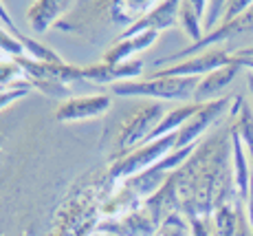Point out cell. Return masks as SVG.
I'll list each match as a JSON object with an SVG mask.
<instances>
[{"mask_svg": "<svg viewBox=\"0 0 253 236\" xmlns=\"http://www.w3.org/2000/svg\"><path fill=\"white\" fill-rule=\"evenodd\" d=\"M169 183L176 192L178 210H183L189 221L211 216L216 208L231 203L229 199L236 194L231 168V128L196 146L194 155L176 172H172Z\"/></svg>", "mask_w": 253, "mask_h": 236, "instance_id": "1", "label": "cell"}, {"mask_svg": "<svg viewBox=\"0 0 253 236\" xmlns=\"http://www.w3.org/2000/svg\"><path fill=\"white\" fill-rule=\"evenodd\" d=\"M201 77H145V80L119 82L110 86V93L119 97H143L152 102H181L194 100Z\"/></svg>", "mask_w": 253, "mask_h": 236, "instance_id": "2", "label": "cell"}, {"mask_svg": "<svg viewBox=\"0 0 253 236\" xmlns=\"http://www.w3.org/2000/svg\"><path fill=\"white\" fill-rule=\"evenodd\" d=\"M165 106L163 102H152L145 100L134 108L132 113L128 115V119L121 124L119 128V137H117V159H124L126 155L134 152L137 148L148 141V137L152 135V130L161 124V119L165 117Z\"/></svg>", "mask_w": 253, "mask_h": 236, "instance_id": "3", "label": "cell"}, {"mask_svg": "<svg viewBox=\"0 0 253 236\" xmlns=\"http://www.w3.org/2000/svg\"><path fill=\"white\" fill-rule=\"evenodd\" d=\"M176 141H178V132H174V135L161 137V139H157V141L143 144L134 152L126 155L124 159L113 161V166H110V179L128 181V179H132V177L141 175V172L150 170L161 159H165L169 152L176 150Z\"/></svg>", "mask_w": 253, "mask_h": 236, "instance_id": "4", "label": "cell"}, {"mask_svg": "<svg viewBox=\"0 0 253 236\" xmlns=\"http://www.w3.org/2000/svg\"><path fill=\"white\" fill-rule=\"evenodd\" d=\"M233 60H236L233 53L225 51V49H207L192 58H185L176 64L157 68L150 77H205L218 68L231 64Z\"/></svg>", "mask_w": 253, "mask_h": 236, "instance_id": "5", "label": "cell"}, {"mask_svg": "<svg viewBox=\"0 0 253 236\" xmlns=\"http://www.w3.org/2000/svg\"><path fill=\"white\" fill-rule=\"evenodd\" d=\"M233 100L236 95H229V97H220V100H213V102H207V104H201V108L196 111V115L178 130V141H176V150L178 148H187V146H196L198 139H201L205 132L220 119L225 113L231 111L233 106Z\"/></svg>", "mask_w": 253, "mask_h": 236, "instance_id": "6", "label": "cell"}, {"mask_svg": "<svg viewBox=\"0 0 253 236\" xmlns=\"http://www.w3.org/2000/svg\"><path fill=\"white\" fill-rule=\"evenodd\" d=\"M247 31H253V4H251V9L242 18H238V20H233V22H222L220 27L216 29V31H211L209 36H205L201 42L189 44V47L181 49L178 53H174V56H169V58H165V60H161L159 64L163 66V62H168L165 66L176 64V60L181 62V60H185V58H192V56H196V53H201V51L213 49L216 44L227 42V40H231L233 36H240V33H247Z\"/></svg>", "mask_w": 253, "mask_h": 236, "instance_id": "7", "label": "cell"}, {"mask_svg": "<svg viewBox=\"0 0 253 236\" xmlns=\"http://www.w3.org/2000/svg\"><path fill=\"white\" fill-rule=\"evenodd\" d=\"M113 106V95H90V97H71L55 108V119L62 124L86 121L101 117Z\"/></svg>", "mask_w": 253, "mask_h": 236, "instance_id": "8", "label": "cell"}, {"mask_svg": "<svg viewBox=\"0 0 253 236\" xmlns=\"http://www.w3.org/2000/svg\"><path fill=\"white\" fill-rule=\"evenodd\" d=\"M143 73V62L141 60H128L121 64H106L97 62L90 66H80V80H90L97 84H119V82H130Z\"/></svg>", "mask_w": 253, "mask_h": 236, "instance_id": "9", "label": "cell"}, {"mask_svg": "<svg viewBox=\"0 0 253 236\" xmlns=\"http://www.w3.org/2000/svg\"><path fill=\"white\" fill-rule=\"evenodd\" d=\"M178 11H181V2H178V0H163V2H157L148 16H143L141 20L134 22L132 27H128L119 38L139 36V33H145V31L161 33L169 27H176L178 24Z\"/></svg>", "mask_w": 253, "mask_h": 236, "instance_id": "10", "label": "cell"}, {"mask_svg": "<svg viewBox=\"0 0 253 236\" xmlns=\"http://www.w3.org/2000/svg\"><path fill=\"white\" fill-rule=\"evenodd\" d=\"M236 58V56H233ZM240 64H238L236 60L231 62V64L218 68V71L209 73V75L201 77V82H198L196 91H194V104H207V102H213V100H220V93L225 91L227 86L231 84L233 80H236V75L240 73Z\"/></svg>", "mask_w": 253, "mask_h": 236, "instance_id": "11", "label": "cell"}, {"mask_svg": "<svg viewBox=\"0 0 253 236\" xmlns=\"http://www.w3.org/2000/svg\"><path fill=\"white\" fill-rule=\"evenodd\" d=\"M75 2H66V0H38L27 9V20L29 27L36 33H46L62 13H66Z\"/></svg>", "mask_w": 253, "mask_h": 236, "instance_id": "12", "label": "cell"}, {"mask_svg": "<svg viewBox=\"0 0 253 236\" xmlns=\"http://www.w3.org/2000/svg\"><path fill=\"white\" fill-rule=\"evenodd\" d=\"M231 168H233V188H236L238 201H247V196H249V185L253 179V168H251L249 155H247L240 137L233 130H231Z\"/></svg>", "mask_w": 253, "mask_h": 236, "instance_id": "13", "label": "cell"}, {"mask_svg": "<svg viewBox=\"0 0 253 236\" xmlns=\"http://www.w3.org/2000/svg\"><path fill=\"white\" fill-rule=\"evenodd\" d=\"M159 38L157 31H145L139 36H130V38H119L108 51L104 53L106 64H121V62L132 60V56H137L139 51H145L148 47H152V42Z\"/></svg>", "mask_w": 253, "mask_h": 236, "instance_id": "14", "label": "cell"}, {"mask_svg": "<svg viewBox=\"0 0 253 236\" xmlns=\"http://www.w3.org/2000/svg\"><path fill=\"white\" fill-rule=\"evenodd\" d=\"M229 119H231V130L240 137L242 146H245L247 155H249L251 168H253V113L247 106V102L242 100V95H236L233 106L229 111Z\"/></svg>", "mask_w": 253, "mask_h": 236, "instance_id": "15", "label": "cell"}, {"mask_svg": "<svg viewBox=\"0 0 253 236\" xmlns=\"http://www.w3.org/2000/svg\"><path fill=\"white\" fill-rule=\"evenodd\" d=\"M207 11V2L205 0H183L181 2V11H178V24L187 38L192 40V44L201 42L205 38L203 33V18Z\"/></svg>", "mask_w": 253, "mask_h": 236, "instance_id": "16", "label": "cell"}, {"mask_svg": "<svg viewBox=\"0 0 253 236\" xmlns=\"http://www.w3.org/2000/svg\"><path fill=\"white\" fill-rule=\"evenodd\" d=\"M198 108H201V104H194V102H189V104H181V106L172 108V111H168V113H165V117L161 119V124H159L157 128L152 130V135L148 137V141H145V144H150V141H157V139H161V137H168V135H174V132H178L189 119H192L194 115H196Z\"/></svg>", "mask_w": 253, "mask_h": 236, "instance_id": "17", "label": "cell"}, {"mask_svg": "<svg viewBox=\"0 0 253 236\" xmlns=\"http://www.w3.org/2000/svg\"><path fill=\"white\" fill-rule=\"evenodd\" d=\"M238 214H240V208L233 205V201L213 210L211 225H213L216 236H236V232H238Z\"/></svg>", "mask_w": 253, "mask_h": 236, "instance_id": "18", "label": "cell"}, {"mask_svg": "<svg viewBox=\"0 0 253 236\" xmlns=\"http://www.w3.org/2000/svg\"><path fill=\"white\" fill-rule=\"evenodd\" d=\"M18 82H27L24 68L16 58H4L0 60V88H9Z\"/></svg>", "mask_w": 253, "mask_h": 236, "instance_id": "19", "label": "cell"}, {"mask_svg": "<svg viewBox=\"0 0 253 236\" xmlns=\"http://www.w3.org/2000/svg\"><path fill=\"white\" fill-rule=\"evenodd\" d=\"M225 9H227V2H222V0L207 2V11H205V18H203V33L205 36H209L211 31H216L220 27L222 18H225Z\"/></svg>", "mask_w": 253, "mask_h": 236, "instance_id": "20", "label": "cell"}, {"mask_svg": "<svg viewBox=\"0 0 253 236\" xmlns=\"http://www.w3.org/2000/svg\"><path fill=\"white\" fill-rule=\"evenodd\" d=\"M31 93V86L27 82H18V84L9 86V88H0V111H4L7 106H11L13 102L22 100L24 95Z\"/></svg>", "mask_w": 253, "mask_h": 236, "instance_id": "21", "label": "cell"}, {"mask_svg": "<svg viewBox=\"0 0 253 236\" xmlns=\"http://www.w3.org/2000/svg\"><path fill=\"white\" fill-rule=\"evenodd\" d=\"M185 230H187L185 221L178 214H172L169 219H165V223L159 228V232L154 236H185Z\"/></svg>", "mask_w": 253, "mask_h": 236, "instance_id": "22", "label": "cell"}, {"mask_svg": "<svg viewBox=\"0 0 253 236\" xmlns=\"http://www.w3.org/2000/svg\"><path fill=\"white\" fill-rule=\"evenodd\" d=\"M251 4H253V0H229V2H227L222 22H233V20H238V18H242L251 9Z\"/></svg>", "mask_w": 253, "mask_h": 236, "instance_id": "23", "label": "cell"}, {"mask_svg": "<svg viewBox=\"0 0 253 236\" xmlns=\"http://www.w3.org/2000/svg\"><path fill=\"white\" fill-rule=\"evenodd\" d=\"M189 230L192 236H216L211 225V216H203V219H192L189 221Z\"/></svg>", "mask_w": 253, "mask_h": 236, "instance_id": "24", "label": "cell"}, {"mask_svg": "<svg viewBox=\"0 0 253 236\" xmlns=\"http://www.w3.org/2000/svg\"><path fill=\"white\" fill-rule=\"evenodd\" d=\"M245 205H247V221H249V228H251V232H253V179H251V185H249V196H247Z\"/></svg>", "mask_w": 253, "mask_h": 236, "instance_id": "25", "label": "cell"}, {"mask_svg": "<svg viewBox=\"0 0 253 236\" xmlns=\"http://www.w3.org/2000/svg\"><path fill=\"white\" fill-rule=\"evenodd\" d=\"M236 62L242 68H247L249 73H253V58H240V56H236Z\"/></svg>", "mask_w": 253, "mask_h": 236, "instance_id": "26", "label": "cell"}, {"mask_svg": "<svg viewBox=\"0 0 253 236\" xmlns=\"http://www.w3.org/2000/svg\"><path fill=\"white\" fill-rule=\"evenodd\" d=\"M233 56H240V58H253V47H245V49H238Z\"/></svg>", "mask_w": 253, "mask_h": 236, "instance_id": "27", "label": "cell"}, {"mask_svg": "<svg viewBox=\"0 0 253 236\" xmlns=\"http://www.w3.org/2000/svg\"><path fill=\"white\" fill-rule=\"evenodd\" d=\"M247 88H249V93L253 97V73H247Z\"/></svg>", "mask_w": 253, "mask_h": 236, "instance_id": "28", "label": "cell"}]
</instances>
